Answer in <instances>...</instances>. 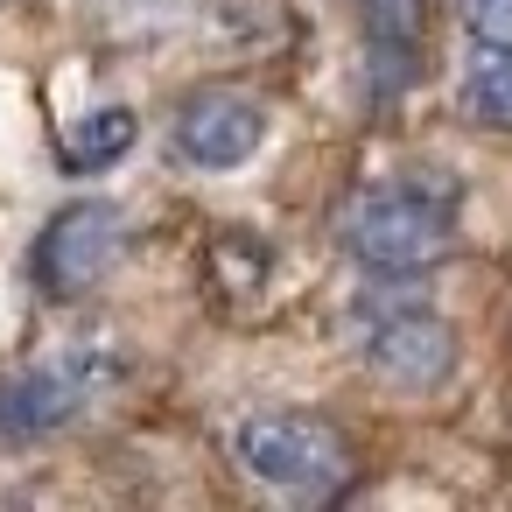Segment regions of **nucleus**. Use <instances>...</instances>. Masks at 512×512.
<instances>
[{"mask_svg":"<svg viewBox=\"0 0 512 512\" xmlns=\"http://www.w3.org/2000/svg\"><path fill=\"white\" fill-rule=\"evenodd\" d=\"M456 239H463V183L442 169H393L351 190L337 211V246L365 274H386V281L442 267Z\"/></svg>","mask_w":512,"mask_h":512,"instance_id":"obj_1","label":"nucleus"},{"mask_svg":"<svg viewBox=\"0 0 512 512\" xmlns=\"http://www.w3.org/2000/svg\"><path fill=\"white\" fill-rule=\"evenodd\" d=\"M232 463L274 498H330L351 477V442L309 407H260L232 428Z\"/></svg>","mask_w":512,"mask_h":512,"instance_id":"obj_2","label":"nucleus"},{"mask_svg":"<svg viewBox=\"0 0 512 512\" xmlns=\"http://www.w3.org/2000/svg\"><path fill=\"white\" fill-rule=\"evenodd\" d=\"M120 372H127V358L99 351V344H78V351H57V358L8 372L0 379V442H36V435L78 421Z\"/></svg>","mask_w":512,"mask_h":512,"instance_id":"obj_3","label":"nucleus"},{"mask_svg":"<svg viewBox=\"0 0 512 512\" xmlns=\"http://www.w3.org/2000/svg\"><path fill=\"white\" fill-rule=\"evenodd\" d=\"M120 239H127V218L120 204L106 197H78L64 211L43 218L36 246H29V281L50 295V302H78L106 281V267L120 260Z\"/></svg>","mask_w":512,"mask_h":512,"instance_id":"obj_4","label":"nucleus"},{"mask_svg":"<svg viewBox=\"0 0 512 512\" xmlns=\"http://www.w3.org/2000/svg\"><path fill=\"white\" fill-rule=\"evenodd\" d=\"M358 358L400 393H435L456 372V323H442L435 309H379L358 323Z\"/></svg>","mask_w":512,"mask_h":512,"instance_id":"obj_5","label":"nucleus"},{"mask_svg":"<svg viewBox=\"0 0 512 512\" xmlns=\"http://www.w3.org/2000/svg\"><path fill=\"white\" fill-rule=\"evenodd\" d=\"M260 141H267V106L253 92H232V85L190 92L176 106V120H169V155H183L204 176H225V169L253 162Z\"/></svg>","mask_w":512,"mask_h":512,"instance_id":"obj_6","label":"nucleus"},{"mask_svg":"<svg viewBox=\"0 0 512 512\" xmlns=\"http://www.w3.org/2000/svg\"><path fill=\"white\" fill-rule=\"evenodd\" d=\"M421 57H428V0H365L372 106H400L421 85Z\"/></svg>","mask_w":512,"mask_h":512,"instance_id":"obj_7","label":"nucleus"},{"mask_svg":"<svg viewBox=\"0 0 512 512\" xmlns=\"http://www.w3.org/2000/svg\"><path fill=\"white\" fill-rule=\"evenodd\" d=\"M134 141H141L134 106H92V113H78V120L57 127V169L64 176H99L120 155H134Z\"/></svg>","mask_w":512,"mask_h":512,"instance_id":"obj_8","label":"nucleus"},{"mask_svg":"<svg viewBox=\"0 0 512 512\" xmlns=\"http://www.w3.org/2000/svg\"><path fill=\"white\" fill-rule=\"evenodd\" d=\"M463 106L484 127L512 134V43H477V57L463 64Z\"/></svg>","mask_w":512,"mask_h":512,"instance_id":"obj_9","label":"nucleus"},{"mask_svg":"<svg viewBox=\"0 0 512 512\" xmlns=\"http://www.w3.org/2000/svg\"><path fill=\"white\" fill-rule=\"evenodd\" d=\"M267 267H274V260H267V246H260L246 225H225V232L211 239V253H204V274H211L218 295H232V288L253 295V288L267 281Z\"/></svg>","mask_w":512,"mask_h":512,"instance_id":"obj_10","label":"nucleus"},{"mask_svg":"<svg viewBox=\"0 0 512 512\" xmlns=\"http://www.w3.org/2000/svg\"><path fill=\"white\" fill-rule=\"evenodd\" d=\"M456 15L477 43H512V0H456Z\"/></svg>","mask_w":512,"mask_h":512,"instance_id":"obj_11","label":"nucleus"}]
</instances>
